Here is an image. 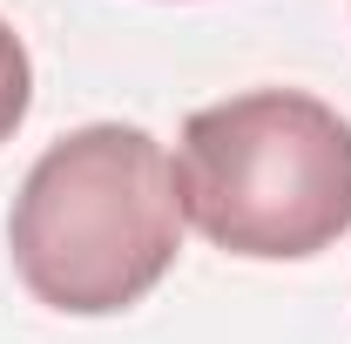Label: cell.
<instances>
[{"mask_svg":"<svg viewBox=\"0 0 351 344\" xmlns=\"http://www.w3.org/2000/svg\"><path fill=\"white\" fill-rule=\"evenodd\" d=\"M14 270L68 317L142 304L182 250V189L162 142L135 122H88L27 169L7 216Z\"/></svg>","mask_w":351,"mask_h":344,"instance_id":"cell-1","label":"cell"},{"mask_svg":"<svg viewBox=\"0 0 351 344\" xmlns=\"http://www.w3.org/2000/svg\"><path fill=\"white\" fill-rule=\"evenodd\" d=\"M182 216L230 257L291 263L351 230V122L298 88H250L182 122Z\"/></svg>","mask_w":351,"mask_h":344,"instance_id":"cell-2","label":"cell"},{"mask_svg":"<svg viewBox=\"0 0 351 344\" xmlns=\"http://www.w3.org/2000/svg\"><path fill=\"white\" fill-rule=\"evenodd\" d=\"M27 101H34V68H27V47H21V34L0 21V142L27 122Z\"/></svg>","mask_w":351,"mask_h":344,"instance_id":"cell-3","label":"cell"}]
</instances>
